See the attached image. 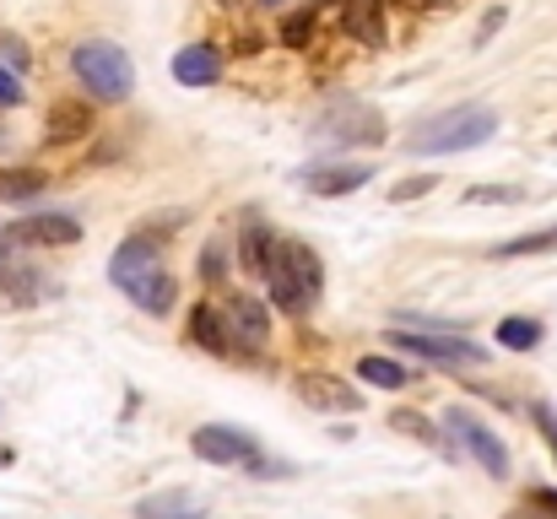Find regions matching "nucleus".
Returning <instances> with one entry per match:
<instances>
[{
	"instance_id": "obj_32",
	"label": "nucleus",
	"mask_w": 557,
	"mask_h": 519,
	"mask_svg": "<svg viewBox=\"0 0 557 519\" xmlns=\"http://www.w3.org/2000/svg\"><path fill=\"white\" fill-rule=\"evenodd\" d=\"M531 504H536L547 519H557V487H536V493H531Z\"/></svg>"
},
{
	"instance_id": "obj_28",
	"label": "nucleus",
	"mask_w": 557,
	"mask_h": 519,
	"mask_svg": "<svg viewBox=\"0 0 557 519\" xmlns=\"http://www.w3.org/2000/svg\"><path fill=\"white\" fill-rule=\"evenodd\" d=\"M27 92H22V76H11L5 65H0V109H16Z\"/></svg>"
},
{
	"instance_id": "obj_12",
	"label": "nucleus",
	"mask_w": 557,
	"mask_h": 519,
	"mask_svg": "<svg viewBox=\"0 0 557 519\" xmlns=\"http://www.w3.org/2000/svg\"><path fill=\"white\" fill-rule=\"evenodd\" d=\"M293 390H298L304 406H320V411H358V406H363V395L347 390L336 373H298Z\"/></svg>"
},
{
	"instance_id": "obj_9",
	"label": "nucleus",
	"mask_w": 557,
	"mask_h": 519,
	"mask_svg": "<svg viewBox=\"0 0 557 519\" xmlns=\"http://www.w3.org/2000/svg\"><path fill=\"white\" fill-rule=\"evenodd\" d=\"M189 449H195L206 466H244V471H255V460H260V444H255L244 428H227V422L195 428V433H189Z\"/></svg>"
},
{
	"instance_id": "obj_6",
	"label": "nucleus",
	"mask_w": 557,
	"mask_h": 519,
	"mask_svg": "<svg viewBox=\"0 0 557 519\" xmlns=\"http://www.w3.org/2000/svg\"><path fill=\"white\" fill-rule=\"evenodd\" d=\"M314 141H331V147H379L384 141V120H379V109L358 103V98H336L314 120Z\"/></svg>"
},
{
	"instance_id": "obj_5",
	"label": "nucleus",
	"mask_w": 557,
	"mask_h": 519,
	"mask_svg": "<svg viewBox=\"0 0 557 519\" xmlns=\"http://www.w3.org/2000/svg\"><path fill=\"white\" fill-rule=\"evenodd\" d=\"M389 346H400L406 357H422V362H438V368H482L493 351L476 346L471 336H449V331H389Z\"/></svg>"
},
{
	"instance_id": "obj_23",
	"label": "nucleus",
	"mask_w": 557,
	"mask_h": 519,
	"mask_svg": "<svg viewBox=\"0 0 557 519\" xmlns=\"http://www.w3.org/2000/svg\"><path fill=\"white\" fill-rule=\"evenodd\" d=\"M498 346H509V351H531V346H542V320H525V314L498 320Z\"/></svg>"
},
{
	"instance_id": "obj_10",
	"label": "nucleus",
	"mask_w": 557,
	"mask_h": 519,
	"mask_svg": "<svg viewBox=\"0 0 557 519\" xmlns=\"http://www.w3.org/2000/svg\"><path fill=\"white\" fill-rule=\"evenodd\" d=\"M222 320H227V336H233V351H265L271 346V309L249 293H227L222 304Z\"/></svg>"
},
{
	"instance_id": "obj_22",
	"label": "nucleus",
	"mask_w": 557,
	"mask_h": 519,
	"mask_svg": "<svg viewBox=\"0 0 557 519\" xmlns=\"http://www.w3.org/2000/svg\"><path fill=\"white\" fill-rule=\"evenodd\" d=\"M44 184H49V178L38 169H0V200H11V206H16V200H33Z\"/></svg>"
},
{
	"instance_id": "obj_19",
	"label": "nucleus",
	"mask_w": 557,
	"mask_h": 519,
	"mask_svg": "<svg viewBox=\"0 0 557 519\" xmlns=\"http://www.w3.org/2000/svg\"><path fill=\"white\" fill-rule=\"evenodd\" d=\"M347 33L358 38V44H369V49H379L384 44V16H379V0H347Z\"/></svg>"
},
{
	"instance_id": "obj_31",
	"label": "nucleus",
	"mask_w": 557,
	"mask_h": 519,
	"mask_svg": "<svg viewBox=\"0 0 557 519\" xmlns=\"http://www.w3.org/2000/svg\"><path fill=\"white\" fill-rule=\"evenodd\" d=\"M0 54H5V60H11V65H16V71H22V65H27V49H22V38H11V33H5V38H0Z\"/></svg>"
},
{
	"instance_id": "obj_21",
	"label": "nucleus",
	"mask_w": 557,
	"mask_h": 519,
	"mask_svg": "<svg viewBox=\"0 0 557 519\" xmlns=\"http://www.w3.org/2000/svg\"><path fill=\"white\" fill-rule=\"evenodd\" d=\"M358 379L363 384H379V390H406V368L395 362V357H379V351H369V357H358Z\"/></svg>"
},
{
	"instance_id": "obj_33",
	"label": "nucleus",
	"mask_w": 557,
	"mask_h": 519,
	"mask_svg": "<svg viewBox=\"0 0 557 519\" xmlns=\"http://www.w3.org/2000/svg\"><path fill=\"white\" fill-rule=\"evenodd\" d=\"M498 27H504V11H487V16H482V33H476V44H487Z\"/></svg>"
},
{
	"instance_id": "obj_24",
	"label": "nucleus",
	"mask_w": 557,
	"mask_h": 519,
	"mask_svg": "<svg viewBox=\"0 0 557 519\" xmlns=\"http://www.w3.org/2000/svg\"><path fill=\"white\" fill-rule=\"evenodd\" d=\"M389 428H400L406 438H422L428 449H444V438L433 433V422H428L422 411H406V406H400V411H389Z\"/></svg>"
},
{
	"instance_id": "obj_18",
	"label": "nucleus",
	"mask_w": 557,
	"mask_h": 519,
	"mask_svg": "<svg viewBox=\"0 0 557 519\" xmlns=\"http://www.w3.org/2000/svg\"><path fill=\"white\" fill-rule=\"evenodd\" d=\"M271 249H276V233H271L260 217H249V222H244V244H238V255H244L238 265H244V271H255V276H265Z\"/></svg>"
},
{
	"instance_id": "obj_36",
	"label": "nucleus",
	"mask_w": 557,
	"mask_h": 519,
	"mask_svg": "<svg viewBox=\"0 0 557 519\" xmlns=\"http://www.w3.org/2000/svg\"><path fill=\"white\" fill-rule=\"evenodd\" d=\"M265 5H282V0H265Z\"/></svg>"
},
{
	"instance_id": "obj_26",
	"label": "nucleus",
	"mask_w": 557,
	"mask_h": 519,
	"mask_svg": "<svg viewBox=\"0 0 557 519\" xmlns=\"http://www.w3.org/2000/svg\"><path fill=\"white\" fill-rule=\"evenodd\" d=\"M438 184V173H411V178H400V184H389V200L395 206H406V200H417V195H428Z\"/></svg>"
},
{
	"instance_id": "obj_4",
	"label": "nucleus",
	"mask_w": 557,
	"mask_h": 519,
	"mask_svg": "<svg viewBox=\"0 0 557 519\" xmlns=\"http://www.w3.org/2000/svg\"><path fill=\"white\" fill-rule=\"evenodd\" d=\"M71 71H76V82H82L98 103H125V98L136 92V65H131V54H125L120 44H109V38L76 44V49H71Z\"/></svg>"
},
{
	"instance_id": "obj_37",
	"label": "nucleus",
	"mask_w": 557,
	"mask_h": 519,
	"mask_svg": "<svg viewBox=\"0 0 557 519\" xmlns=\"http://www.w3.org/2000/svg\"><path fill=\"white\" fill-rule=\"evenodd\" d=\"M553 141H557V136H553Z\"/></svg>"
},
{
	"instance_id": "obj_29",
	"label": "nucleus",
	"mask_w": 557,
	"mask_h": 519,
	"mask_svg": "<svg viewBox=\"0 0 557 519\" xmlns=\"http://www.w3.org/2000/svg\"><path fill=\"white\" fill-rule=\"evenodd\" d=\"M531 417H536V428H542V438H547V449L557 455V417L553 406H531Z\"/></svg>"
},
{
	"instance_id": "obj_34",
	"label": "nucleus",
	"mask_w": 557,
	"mask_h": 519,
	"mask_svg": "<svg viewBox=\"0 0 557 519\" xmlns=\"http://www.w3.org/2000/svg\"><path fill=\"white\" fill-rule=\"evenodd\" d=\"M509 519H536V504L525 498V509H520V515H509Z\"/></svg>"
},
{
	"instance_id": "obj_30",
	"label": "nucleus",
	"mask_w": 557,
	"mask_h": 519,
	"mask_svg": "<svg viewBox=\"0 0 557 519\" xmlns=\"http://www.w3.org/2000/svg\"><path fill=\"white\" fill-rule=\"evenodd\" d=\"M309 33H314V16H287V27H282L287 44H309Z\"/></svg>"
},
{
	"instance_id": "obj_35",
	"label": "nucleus",
	"mask_w": 557,
	"mask_h": 519,
	"mask_svg": "<svg viewBox=\"0 0 557 519\" xmlns=\"http://www.w3.org/2000/svg\"><path fill=\"white\" fill-rule=\"evenodd\" d=\"M11 460H16V455H11V444H0V466H11Z\"/></svg>"
},
{
	"instance_id": "obj_1",
	"label": "nucleus",
	"mask_w": 557,
	"mask_h": 519,
	"mask_svg": "<svg viewBox=\"0 0 557 519\" xmlns=\"http://www.w3.org/2000/svg\"><path fill=\"white\" fill-rule=\"evenodd\" d=\"M109 282L141 309V314H174V304H180V287H174V276H169V265H163V249L147 238V233H136V238H125L114 255H109Z\"/></svg>"
},
{
	"instance_id": "obj_16",
	"label": "nucleus",
	"mask_w": 557,
	"mask_h": 519,
	"mask_svg": "<svg viewBox=\"0 0 557 519\" xmlns=\"http://www.w3.org/2000/svg\"><path fill=\"white\" fill-rule=\"evenodd\" d=\"M189 336H195V346H206L211 357H233V336H227V320H222L216 304H195L189 309Z\"/></svg>"
},
{
	"instance_id": "obj_8",
	"label": "nucleus",
	"mask_w": 557,
	"mask_h": 519,
	"mask_svg": "<svg viewBox=\"0 0 557 519\" xmlns=\"http://www.w3.org/2000/svg\"><path fill=\"white\" fill-rule=\"evenodd\" d=\"M0 244H11V249H71V244H82V222L65 217V211H33V217H16L0 233Z\"/></svg>"
},
{
	"instance_id": "obj_20",
	"label": "nucleus",
	"mask_w": 557,
	"mask_h": 519,
	"mask_svg": "<svg viewBox=\"0 0 557 519\" xmlns=\"http://www.w3.org/2000/svg\"><path fill=\"white\" fill-rule=\"evenodd\" d=\"M553 249H557V227H531V233H520V238L493 244L487 255H493V260H525V255H553Z\"/></svg>"
},
{
	"instance_id": "obj_15",
	"label": "nucleus",
	"mask_w": 557,
	"mask_h": 519,
	"mask_svg": "<svg viewBox=\"0 0 557 519\" xmlns=\"http://www.w3.org/2000/svg\"><path fill=\"white\" fill-rule=\"evenodd\" d=\"M216 76H222V54L211 44H185L174 54V82L180 87H211Z\"/></svg>"
},
{
	"instance_id": "obj_17",
	"label": "nucleus",
	"mask_w": 557,
	"mask_h": 519,
	"mask_svg": "<svg viewBox=\"0 0 557 519\" xmlns=\"http://www.w3.org/2000/svg\"><path fill=\"white\" fill-rule=\"evenodd\" d=\"M87 131H92V109H87V103H71V98H65V103L49 109V141H54V147L82 141Z\"/></svg>"
},
{
	"instance_id": "obj_14",
	"label": "nucleus",
	"mask_w": 557,
	"mask_h": 519,
	"mask_svg": "<svg viewBox=\"0 0 557 519\" xmlns=\"http://www.w3.org/2000/svg\"><path fill=\"white\" fill-rule=\"evenodd\" d=\"M136 519H206V498L189 487H163L136 504Z\"/></svg>"
},
{
	"instance_id": "obj_25",
	"label": "nucleus",
	"mask_w": 557,
	"mask_h": 519,
	"mask_svg": "<svg viewBox=\"0 0 557 519\" xmlns=\"http://www.w3.org/2000/svg\"><path fill=\"white\" fill-rule=\"evenodd\" d=\"M466 200L471 206H520L525 189L520 184H476V189H466Z\"/></svg>"
},
{
	"instance_id": "obj_11",
	"label": "nucleus",
	"mask_w": 557,
	"mask_h": 519,
	"mask_svg": "<svg viewBox=\"0 0 557 519\" xmlns=\"http://www.w3.org/2000/svg\"><path fill=\"white\" fill-rule=\"evenodd\" d=\"M54 293L49 276H38L11 244H0V309H38Z\"/></svg>"
},
{
	"instance_id": "obj_7",
	"label": "nucleus",
	"mask_w": 557,
	"mask_h": 519,
	"mask_svg": "<svg viewBox=\"0 0 557 519\" xmlns=\"http://www.w3.org/2000/svg\"><path fill=\"white\" fill-rule=\"evenodd\" d=\"M444 428L455 433L460 455H471V460H476L487 477H498V482L509 477V449H504V438H498V433H493V428H487L476 411H466V406H449V411H444Z\"/></svg>"
},
{
	"instance_id": "obj_27",
	"label": "nucleus",
	"mask_w": 557,
	"mask_h": 519,
	"mask_svg": "<svg viewBox=\"0 0 557 519\" xmlns=\"http://www.w3.org/2000/svg\"><path fill=\"white\" fill-rule=\"evenodd\" d=\"M222 276H227V260H222V249H206V255H200V282H206V287H216Z\"/></svg>"
},
{
	"instance_id": "obj_3",
	"label": "nucleus",
	"mask_w": 557,
	"mask_h": 519,
	"mask_svg": "<svg viewBox=\"0 0 557 519\" xmlns=\"http://www.w3.org/2000/svg\"><path fill=\"white\" fill-rule=\"evenodd\" d=\"M498 136V114L487 103H455L444 114H433L428 125H417V136L406 141L411 158H449V152H471L482 141Z\"/></svg>"
},
{
	"instance_id": "obj_13",
	"label": "nucleus",
	"mask_w": 557,
	"mask_h": 519,
	"mask_svg": "<svg viewBox=\"0 0 557 519\" xmlns=\"http://www.w3.org/2000/svg\"><path fill=\"white\" fill-rule=\"evenodd\" d=\"M373 178L369 163H314V169H304V189L309 195H325V200H336V195H352V189H363Z\"/></svg>"
},
{
	"instance_id": "obj_2",
	"label": "nucleus",
	"mask_w": 557,
	"mask_h": 519,
	"mask_svg": "<svg viewBox=\"0 0 557 519\" xmlns=\"http://www.w3.org/2000/svg\"><path fill=\"white\" fill-rule=\"evenodd\" d=\"M265 293H271V304L282 309V314H309L314 304H320V293H325V265H320V255L304 244V238H276V249H271V260H265Z\"/></svg>"
}]
</instances>
